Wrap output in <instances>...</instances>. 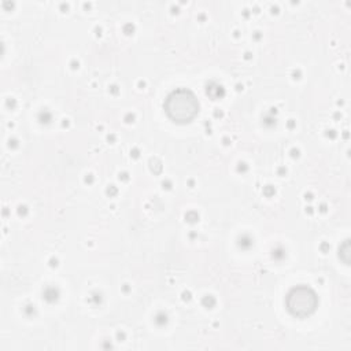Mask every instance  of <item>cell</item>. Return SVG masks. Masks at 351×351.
Segmentation results:
<instances>
[{
  "label": "cell",
  "mask_w": 351,
  "mask_h": 351,
  "mask_svg": "<svg viewBox=\"0 0 351 351\" xmlns=\"http://www.w3.org/2000/svg\"><path fill=\"white\" fill-rule=\"evenodd\" d=\"M163 107L171 121L177 123H186L197 115L200 104L191 89L177 88L167 95Z\"/></svg>",
  "instance_id": "1"
},
{
  "label": "cell",
  "mask_w": 351,
  "mask_h": 351,
  "mask_svg": "<svg viewBox=\"0 0 351 351\" xmlns=\"http://www.w3.org/2000/svg\"><path fill=\"white\" fill-rule=\"evenodd\" d=\"M285 304L292 315L304 318L315 311L318 306V296L313 288L307 285H296L288 292Z\"/></svg>",
  "instance_id": "2"
}]
</instances>
